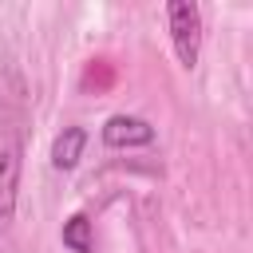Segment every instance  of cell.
I'll use <instances>...</instances> for the list:
<instances>
[{"label":"cell","mask_w":253,"mask_h":253,"mask_svg":"<svg viewBox=\"0 0 253 253\" xmlns=\"http://www.w3.org/2000/svg\"><path fill=\"white\" fill-rule=\"evenodd\" d=\"M166 20H170V40H174V51H178L182 67H194L198 51H202V12H198V4L174 0L166 8Z\"/></svg>","instance_id":"1"},{"label":"cell","mask_w":253,"mask_h":253,"mask_svg":"<svg viewBox=\"0 0 253 253\" xmlns=\"http://www.w3.org/2000/svg\"><path fill=\"white\" fill-rule=\"evenodd\" d=\"M16 186H20V150H16V146H4V150H0V233L12 225Z\"/></svg>","instance_id":"3"},{"label":"cell","mask_w":253,"mask_h":253,"mask_svg":"<svg viewBox=\"0 0 253 253\" xmlns=\"http://www.w3.org/2000/svg\"><path fill=\"white\" fill-rule=\"evenodd\" d=\"M63 245L75 253H91V221L83 213H75L71 221H63Z\"/></svg>","instance_id":"5"},{"label":"cell","mask_w":253,"mask_h":253,"mask_svg":"<svg viewBox=\"0 0 253 253\" xmlns=\"http://www.w3.org/2000/svg\"><path fill=\"white\" fill-rule=\"evenodd\" d=\"M154 138V126L138 115H111L103 123V142L107 146H146Z\"/></svg>","instance_id":"2"},{"label":"cell","mask_w":253,"mask_h":253,"mask_svg":"<svg viewBox=\"0 0 253 253\" xmlns=\"http://www.w3.org/2000/svg\"><path fill=\"white\" fill-rule=\"evenodd\" d=\"M83 142H87V130L83 126H63L51 142V166L55 170H71L83 154Z\"/></svg>","instance_id":"4"}]
</instances>
